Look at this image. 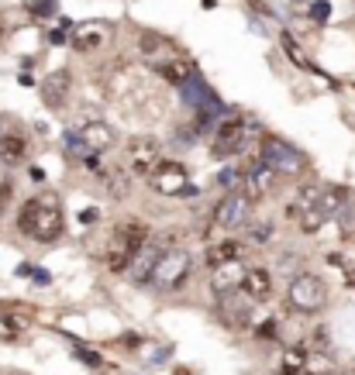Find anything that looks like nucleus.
I'll list each match as a JSON object with an SVG mask.
<instances>
[{
	"instance_id": "f257e3e1",
	"label": "nucleus",
	"mask_w": 355,
	"mask_h": 375,
	"mask_svg": "<svg viewBox=\"0 0 355 375\" xmlns=\"http://www.w3.org/2000/svg\"><path fill=\"white\" fill-rule=\"evenodd\" d=\"M18 227L25 234H32L35 241H56L63 234V207L52 193H39L32 196L21 214H18Z\"/></svg>"
},
{
	"instance_id": "f03ea898",
	"label": "nucleus",
	"mask_w": 355,
	"mask_h": 375,
	"mask_svg": "<svg viewBox=\"0 0 355 375\" xmlns=\"http://www.w3.org/2000/svg\"><path fill=\"white\" fill-rule=\"evenodd\" d=\"M145 241H149V227H145L142 220L121 224V227L111 234V241H107V255H104L107 269H111V272H128V262L135 258V251H138Z\"/></svg>"
},
{
	"instance_id": "7ed1b4c3",
	"label": "nucleus",
	"mask_w": 355,
	"mask_h": 375,
	"mask_svg": "<svg viewBox=\"0 0 355 375\" xmlns=\"http://www.w3.org/2000/svg\"><path fill=\"white\" fill-rule=\"evenodd\" d=\"M190 272H193V255L186 248H166L159 255V262L152 265L149 282L159 286V289H166V293H173V289H180L190 279Z\"/></svg>"
},
{
	"instance_id": "20e7f679",
	"label": "nucleus",
	"mask_w": 355,
	"mask_h": 375,
	"mask_svg": "<svg viewBox=\"0 0 355 375\" xmlns=\"http://www.w3.org/2000/svg\"><path fill=\"white\" fill-rule=\"evenodd\" d=\"M149 183L159 196H197V186L190 183L183 162H173V159H159L155 169L149 172Z\"/></svg>"
},
{
	"instance_id": "39448f33",
	"label": "nucleus",
	"mask_w": 355,
	"mask_h": 375,
	"mask_svg": "<svg viewBox=\"0 0 355 375\" xmlns=\"http://www.w3.org/2000/svg\"><path fill=\"white\" fill-rule=\"evenodd\" d=\"M324 299H327V286L314 272H303V275L290 279V286H286V303L297 313H314V310L324 306Z\"/></svg>"
},
{
	"instance_id": "423d86ee",
	"label": "nucleus",
	"mask_w": 355,
	"mask_h": 375,
	"mask_svg": "<svg viewBox=\"0 0 355 375\" xmlns=\"http://www.w3.org/2000/svg\"><path fill=\"white\" fill-rule=\"evenodd\" d=\"M248 214H252V196H248V193L231 190V193H224V196L217 200V207H214L211 220H214L217 227H224V231H235V227L248 224Z\"/></svg>"
},
{
	"instance_id": "0eeeda50",
	"label": "nucleus",
	"mask_w": 355,
	"mask_h": 375,
	"mask_svg": "<svg viewBox=\"0 0 355 375\" xmlns=\"http://www.w3.org/2000/svg\"><path fill=\"white\" fill-rule=\"evenodd\" d=\"M159 162V145L152 138H131L125 152V172L128 176H149Z\"/></svg>"
},
{
	"instance_id": "6e6552de",
	"label": "nucleus",
	"mask_w": 355,
	"mask_h": 375,
	"mask_svg": "<svg viewBox=\"0 0 355 375\" xmlns=\"http://www.w3.org/2000/svg\"><path fill=\"white\" fill-rule=\"evenodd\" d=\"M262 162L272 166L276 172H300L303 169V155L297 148H290L286 141L272 138V135L262 138Z\"/></svg>"
},
{
	"instance_id": "1a4fd4ad",
	"label": "nucleus",
	"mask_w": 355,
	"mask_h": 375,
	"mask_svg": "<svg viewBox=\"0 0 355 375\" xmlns=\"http://www.w3.org/2000/svg\"><path fill=\"white\" fill-rule=\"evenodd\" d=\"M111 38V25L107 21H83V25H76L73 28V49L76 52H100L104 49V42Z\"/></svg>"
},
{
	"instance_id": "9d476101",
	"label": "nucleus",
	"mask_w": 355,
	"mask_h": 375,
	"mask_svg": "<svg viewBox=\"0 0 355 375\" xmlns=\"http://www.w3.org/2000/svg\"><path fill=\"white\" fill-rule=\"evenodd\" d=\"M76 138H80V145H83L87 155H100V152H107V148L118 145V131H114L111 124H104V121L83 124V131H80Z\"/></svg>"
},
{
	"instance_id": "9b49d317",
	"label": "nucleus",
	"mask_w": 355,
	"mask_h": 375,
	"mask_svg": "<svg viewBox=\"0 0 355 375\" xmlns=\"http://www.w3.org/2000/svg\"><path fill=\"white\" fill-rule=\"evenodd\" d=\"M245 145V121L241 117H228L214 128V152L217 155H235Z\"/></svg>"
},
{
	"instance_id": "f8f14e48",
	"label": "nucleus",
	"mask_w": 355,
	"mask_h": 375,
	"mask_svg": "<svg viewBox=\"0 0 355 375\" xmlns=\"http://www.w3.org/2000/svg\"><path fill=\"white\" fill-rule=\"evenodd\" d=\"M241 279H245V265L238 258L224 262V265H214L211 269V293L214 296H231L235 289H241Z\"/></svg>"
},
{
	"instance_id": "ddd939ff",
	"label": "nucleus",
	"mask_w": 355,
	"mask_h": 375,
	"mask_svg": "<svg viewBox=\"0 0 355 375\" xmlns=\"http://www.w3.org/2000/svg\"><path fill=\"white\" fill-rule=\"evenodd\" d=\"M252 299L245 296V299H221L217 303V317L224 320V327H231V330H241V327H248L252 323Z\"/></svg>"
},
{
	"instance_id": "4468645a",
	"label": "nucleus",
	"mask_w": 355,
	"mask_h": 375,
	"mask_svg": "<svg viewBox=\"0 0 355 375\" xmlns=\"http://www.w3.org/2000/svg\"><path fill=\"white\" fill-rule=\"evenodd\" d=\"M159 255H162V248H159V241H145L138 251H135V258L128 262V275L135 279V282H149V275H152V265L159 262Z\"/></svg>"
},
{
	"instance_id": "2eb2a0df",
	"label": "nucleus",
	"mask_w": 355,
	"mask_h": 375,
	"mask_svg": "<svg viewBox=\"0 0 355 375\" xmlns=\"http://www.w3.org/2000/svg\"><path fill=\"white\" fill-rule=\"evenodd\" d=\"M241 293H245L252 303H266V299L272 296V275H269V269H245Z\"/></svg>"
},
{
	"instance_id": "dca6fc26",
	"label": "nucleus",
	"mask_w": 355,
	"mask_h": 375,
	"mask_svg": "<svg viewBox=\"0 0 355 375\" xmlns=\"http://www.w3.org/2000/svg\"><path fill=\"white\" fill-rule=\"evenodd\" d=\"M69 87H73L69 73H66V69H59V73H52V76L42 83V100H45L52 111H59V107L66 104V97H69Z\"/></svg>"
},
{
	"instance_id": "f3484780",
	"label": "nucleus",
	"mask_w": 355,
	"mask_h": 375,
	"mask_svg": "<svg viewBox=\"0 0 355 375\" xmlns=\"http://www.w3.org/2000/svg\"><path fill=\"white\" fill-rule=\"evenodd\" d=\"M28 155V141L18 131H4L0 135V166H18Z\"/></svg>"
},
{
	"instance_id": "a211bd4d",
	"label": "nucleus",
	"mask_w": 355,
	"mask_h": 375,
	"mask_svg": "<svg viewBox=\"0 0 355 375\" xmlns=\"http://www.w3.org/2000/svg\"><path fill=\"white\" fill-rule=\"evenodd\" d=\"M345 203H348V190H341V186H324V190H317V214L327 220V217H334L338 210H345Z\"/></svg>"
},
{
	"instance_id": "6ab92c4d",
	"label": "nucleus",
	"mask_w": 355,
	"mask_h": 375,
	"mask_svg": "<svg viewBox=\"0 0 355 375\" xmlns=\"http://www.w3.org/2000/svg\"><path fill=\"white\" fill-rule=\"evenodd\" d=\"M276 186V169L272 166H266V162H255L252 169H248V196L255 200V196H262V193H269Z\"/></svg>"
},
{
	"instance_id": "aec40b11",
	"label": "nucleus",
	"mask_w": 355,
	"mask_h": 375,
	"mask_svg": "<svg viewBox=\"0 0 355 375\" xmlns=\"http://www.w3.org/2000/svg\"><path fill=\"white\" fill-rule=\"evenodd\" d=\"M241 241H235V238H224V241H217L211 251H207V265L214 269V265H224V262H235V258H241Z\"/></svg>"
},
{
	"instance_id": "412c9836",
	"label": "nucleus",
	"mask_w": 355,
	"mask_h": 375,
	"mask_svg": "<svg viewBox=\"0 0 355 375\" xmlns=\"http://www.w3.org/2000/svg\"><path fill=\"white\" fill-rule=\"evenodd\" d=\"M314 207H317V186H300V190H297V200L290 203V210H286V214L297 220V217H303V214H307V210H314Z\"/></svg>"
},
{
	"instance_id": "4be33fe9",
	"label": "nucleus",
	"mask_w": 355,
	"mask_h": 375,
	"mask_svg": "<svg viewBox=\"0 0 355 375\" xmlns=\"http://www.w3.org/2000/svg\"><path fill=\"white\" fill-rule=\"evenodd\" d=\"M307 368V348H290L286 354H283V372L279 375H297V372H303Z\"/></svg>"
},
{
	"instance_id": "5701e85b",
	"label": "nucleus",
	"mask_w": 355,
	"mask_h": 375,
	"mask_svg": "<svg viewBox=\"0 0 355 375\" xmlns=\"http://www.w3.org/2000/svg\"><path fill=\"white\" fill-rule=\"evenodd\" d=\"M159 73H162L169 83H176V87H183V83L190 80V66H186V62H162Z\"/></svg>"
},
{
	"instance_id": "b1692460",
	"label": "nucleus",
	"mask_w": 355,
	"mask_h": 375,
	"mask_svg": "<svg viewBox=\"0 0 355 375\" xmlns=\"http://www.w3.org/2000/svg\"><path fill=\"white\" fill-rule=\"evenodd\" d=\"M297 220H300V227H303L307 234H314V231H321V224H324V217H321L317 210H307V214H303V217H297Z\"/></svg>"
},
{
	"instance_id": "393cba45",
	"label": "nucleus",
	"mask_w": 355,
	"mask_h": 375,
	"mask_svg": "<svg viewBox=\"0 0 355 375\" xmlns=\"http://www.w3.org/2000/svg\"><path fill=\"white\" fill-rule=\"evenodd\" d=\"M310 18H314L317 25H324V21L331 18V4H327V0H317V4L310 8Z\"/></svg>"
},
{
	"instance_id": "a878e982",
	"label": "nucleus",
	"mask_w": 355,
	"mask_h": 375,
	"mask_svg": "<svg viewBox=\"0 0 355 375\" xmlns=\"http://www.w3.org/2000/svg\"><path fill=\"white\" fill-rule=\"evenodd\" d=\"M269 238H272V227H269V224L252 227V245H262V241H269Z\"/></svg>"
},
{
	"instance_id": "bb28decb",
	"label": "nucleus",
	"mask_w": 355,
	"mask_h": 375,
	"mask_svg": "<svg viewBox=\"0 0 355 375\" xmlns=\"http://www.w3.org/2000/svg\"><path fill=\"white\" fill-rule=\"evenodd\" d=\"M283 49H286V56H290L293 62H303V59H300V49L293 45V38H290V35H283Z\"/></svg>"
},
{
	"instance_id": "cd10ccee",
	"label": "nucleus",
	"mask_w": 355,
	"mask_h": 375,
	"mask_svg": "<svg viewBox=\"0 0 355 375\" xmlns=\"http://www.w3.org/2000/svg\"><path fill=\"white\" fill-rule=\"evenodd\" d=\"M255 334H259V337H276V320H262Z\"/></svg>"
},
{
	"instance_id": "c85d7f7f",
	"label": "nucleus",
	"mask_w": 355,
	"mask_h": 375,
	"mask_svg": "<svg viewBox=\"0 0 355 375\" xmlns=\"http://www.w3.org/2000/svg\"><path fill=\"white\" fill-rule=\"evenodd\" d=\"M35 14H52L56 11V0H39V4H32Z\"/></svg>"
},
{
	"instance_id": "c756f323",
	"label": "nucleus",
	"mask_w": 355,
	"mask_h": 375,
	"mask_svg": "<svg viewBox=\"0 0 355 375\" xmlns=\"http://www.w3.org/2000/svg\"><path fill=\"white\" fill-rule=\"evenodd\" d=\"M8 203H11V183H0V214H4Z\"/></svg>"
},
{
	"instance_id": "7c9ffc66",
	"label": "nucleus",
	"mask_w": 355,
	"mask_h": 375,
	"mask_svg": "<svg viewBox=\"0 0 355 375\" xmlns=\"http://www.w3.org/2000/svg\"><path fill=\"white\" fill-rule=\"evenodd\" d=\"M238 183V169H224L221 172V186H235Z\"/></svg>"
},
{
	"instance_id": "2f4dec72",
	"label": "nucleus",
	"mask_w": 355,
	"mask_h": 375,
	"mask_svg": "<svg viewBox=\"0 0 355 375\" xmlns=\"http://www.w3.org/2000/svg\"><path fill=\"white\" fill-rule=\"evenodd\" d=\"M76 354H80V358H83L87 365H100V358H97L94 351H87V348H76Z\"/></svg>"
},
{
	"instance_id": "473e14b6",
	"label": "nucleus",
	"mask_w": 355,
	"mask_h": 375,
	"mask_svg": "<svg viewBox=\"0 0 355 375\" xmlns=\"http://www.w3.org/2000/svg\"><path fill=\"white\" fill-rule=\"evenodd\" d=\"M94 220H97V210H94V207H90V210H83V224H94Z\"/></svg>"
},
{
	"instance_id": "72a5a7b5",
	"label": "nucleus",
	"mask_w": 355,
	"mask_h": 375,
	"mask_svg": "<svg viewBox=\"0 0 355 375\" xmlns=\"http://www.w3.org/2000/svg\"><path fill=\"white\" fill-rule=\"evenodd\" d=\"M345 282H348V286H355V269H348V275H345Z\"/></svg>"
},
{
	"instance_id": "f704fd0d",
	"label": "nucleus",
	"mask_w": 355,
	"mask_h": 375,
	"mask_svg": "<svg viewBox=\"0 0 355 375\" xmlns=\"http://www.w3.org/2000/svg\"><path fill=\"white\" fill-rule=\"evenodd\" d=\"M0 135H4V117H0Z\"/></svg>"
},
{
	"instance_id": "c9c22d12",
	"label": "nucleus",
	"mask_w": 355,
	"mask_h": 375,
	"mask_svg": "<svg viewBox=\"0 0 355 375\" xmlns=\"http://www.w3.org/2000/svg\"><path fill=\"white\" fill-rule=\"evenodd\" d=\"M0 38H4V28H0Z\"/></svg>"
}]
</instances>
